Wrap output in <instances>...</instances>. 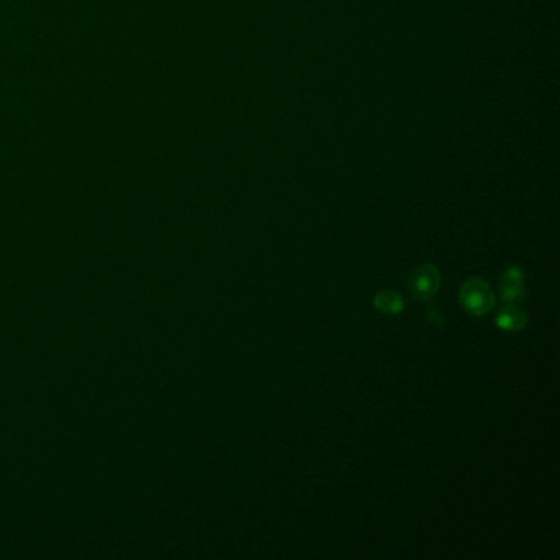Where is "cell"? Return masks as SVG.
<instances>
[{
    "mask_svg": "<svg viewBox=\"0 0 560 560\" xmlns=\"http://www.w3.org/2000/svg\"><path fill=\"white\" fill-rule=\"evenodd\" d=\"M460 304L471 315H486L496 306L495 291L485 279L470 278L461 284L459 291Z\"/></svg>",
    "mask_w": 560,
    "mask_h": 560,
    "instance_id": "6da1fadb",
    "label": "cell"
},
{
    "mask_svg": "<svg viewBox=\"0 0 560 560\" xmlns=\"http://www.w3.org/2000/svg\"><path fill=\"white\" fill-rule=\"evenodd\" d=\"M408 288L414 298L427 301L439 291L440 271L434 264H421V267L414 268L411 274H409Z\"/></svg>",
    "mask_w": 560,
    "mask_h": 560,
    "instance_id": "7a4b0ae2",
    "label": "cell"
},
{
    "mask_svg": "<svg viewBox=\"0 0 560 560\" xmlns=\"http://www.w3.org/2000/svg\"><path fill=\"white\" fill-rule=\"evenodd\" d=\"M527 324V314L516 304H506L496 315V325L501 330L517 332L522 330Z\"/></svg>",
    "mask_w": 560,
    "mask_h": 560,
    "instance_id": "3957f363",
    "label": "cell"
},
{
    "mask_svg": "<svg viewBox=\"0 0 560 560\" xmlns=\"http://www.w3.org/2000/svg\"><path fill=\"white\" fill-rule=\"evenodd\" d=\"M373 306L380 310L383 314L388 315H396L404 310V299L401 294L398 291H393V289H385V291L378 293L375 298H373Z\"/></svg>",
    "mask_w": 560,
    "mask_h": 560,
    "instance_id": "277c9868",
    "label": "cell"
},
{
    "mask_svg": "<svg viewBox=\"0 0 560 560\" xmlns=\"http://www.w3.org/2000/svg\"><path fill=\"white\" fill-rule=\"evenodd\" d=\"M500 296L505 304H516L526 298V289L522 283L500 281Z\"/></svg>",
    "mask_w": 560,
    "mask_h": 560,
    "instance_id": "5b68a950",
    "label": "cell"
},
{
    "mask_svg": "<svg viewBox=\"0 0 560 560\" xmlns=\"http://www.w3.org/2000/svg\"><path fill=\"white\" fill-rule=\"evenodd\" d=\"M501 281L522 283V281H525V274H522V268L521 267H510L505 273H503Z\"/></svg>",
    "mask_w": 560,
    "mask_h": 560,
    "instance_id": "8992f818",
    "label": "cell"
},
{
    "mask_svg": "<svg viewBox=\"0 0 560 560\" xmlns=\"http://www.w3.org/2000/svg\"><path fill=\"white\" fill-rule=\"evenodd\" d=\"M426 318L430 324L435 325V327H444V323H445L444 314L440 313L435 306H429V308L426 309Z\"/></svg>",
    "mask_w": 560,
    "mask_h": 560,
    "instance_id": "52a82bcc",
    "label": "cell"
}]
</instances>
